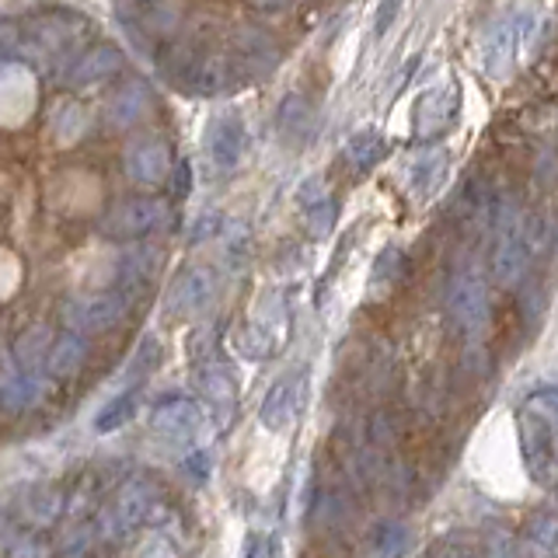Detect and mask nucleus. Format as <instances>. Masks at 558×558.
I'll list each match as a JSON object with an SVG mask.
<instances>
[{"label":"nucleus","mask_w":558,"mask_h":558,"mask_svg":"<svg viewBox=\"0 0 558 558\" xmlns=\"http://www.w3.org/2000/svg\"><path fill=\"white\" fill-rule=\"evenodd\" d=\"M517 429L531 478L558 496V388L534 391L523 401Z\"/></svg>","instance_id":"obj_1"},{"label":"nucleus","mask_w":558,"mask_h":558,"mask_svg":"<svg viewBox=\"0 0 558 558\" xmlns=\"http://www.w3.org/2000/svg\"><path fill=\"white\" fill-rule=\"evenodd\" d=\"M171 223V203L161 196H130L119 199L101 214L98 220V234L105 241H119V244H140L154 238L157 231H165Z\"/></svg>","instance_id":"obj_2"},{"label":"nucleus","mask_w":558,"mask_h":558,"mask_svg":"<svg viewBox=\"0 0 558 558\" xmlns=\"http://www.w3.org/2000/svg\"><path fill=\"white\" fill-rule=\"evenodd\" d=\"M447 314L453 322V331L464 339V345L482 349L493 311H488V287H485L478 266H461L453 272L450 290H447Z\"/></svg>","instance_id":"obj_3"},{"label":"nucleus","mask_w":558,"mask_h":558,"mask_svg":"<svg viewBox=\"0 0 558 558\" xmlns=\"http://www.w3.org/2000/svg\"><path fill=\"white\" fill-rule=\"evenodd\" d=\"M133 304H136L133 296H126L119 287H112V290H101V293L70 296L60 311V318L66 328L81 331V336H98V331H109V328L126 322Z\"/></svg>","instance_id":"obj_4"},{"label":"nucleus","mask_w":558,"mask_h":558,"mask_svg":"<svg viewBox=\"0 0 558 558\" xmlns=\"http://www.w3.org/2000/svg\"><path fill=\"white\" fill-rule=\"evenodd\" d=\"M534 28H537L534 14H527V11L506 14L485 39V70L488 74L510 77L513 70L523 63V57H527V49L534 43Z\"/></svg>","instance_id":"obj_5"},{"label":"nucleus","mask_w":558,"mask_h":558,"mask_svg":"<svg viewBox=\"0 0 558 558\" xmlns=\"http://www.w3.org/2000/svg\"><path fill=\"white\" fill-rule=\"evenodd\" d=\"M238 70L241 66L231 57H223V52L189 49L171 63V77L182 81V87L192 95H220V92H227V87L234 84Z\"/></svg>","instance_id":"obj_6"},{"label":"nucleus","mask_w":558,"mask_h":558,"mask_svg":"<svg viewBox=\"0 0 558 558\" xmlns=\"http://www.w3.org/2000/svg\"><path fill=\"white\" fill-rule=\"evenodd\" d=\"M217 290L220 279L209 266H189L171 279L168 296H165V311L179 322H196L217 304Z\"/></svg>","instance_id":"obj_7"},{"label":"nucleus","mask_w":558,"mask_h":558,"mask_svg":"<svg viewBox=\"0 0 558 558\" xmlns=\"http://www.w3.org/2000/svg\"><path fill=\"white\" fill-rule=\"evenodd\" d=\"M92 32V22L87 14H74V11H46V14H32L22 25V39L25 46H32L35 52H63L70 46H77L84 35Z\"/></svg>","instance_id":"obj_8"},{"label":"nucleus","mask_w":558,"mask_h":558,"mask_svg":"<svg viewBox=\"0 0 558 558\" xmlns=\"http://www.w3.org/2000/svg\"><path fill=\"white\" fill-rule=\"evenodd\" d=\"M171 168H174V157L161 136H140L136 144H130L126 154H122V171H126V179L140 189L168 185Z\"/></svg>","instance_id":"obj_9"},{"label":"nucleus","mask_w":558,"mask_h":558,"mask_svg":"<svg viewBox=\"0 0 558 558\" xmlns=\"http://www.w3.org/2000/svg\"><path fill=\"white\" fill-rule=\"evenodd\" d=\"M122 66H126V52L112 43H98L92 49H84L81 57L70 60L63 66L60 81H63V87H70V92H87V87L112 81Z\"/></svg>","instance_id":"obj_10"},{"label":"nucleus","mask_w":558,"mask_h":558,"mask_svg":"<svg viewBox=\"0 0 558 558\" xmlns=\"http://www.w3.org/2000/svg\"><path fill=\"white\" fill-rule=\"evenodd\" d=\"M304 395H307V374L304 371H287L269 388V395L262 398V409H258L262 426L272 429V433L293 426L296 415H301V409H304Z\"/></svg>","instance_id":"obj_11"},{"label":"nucleus","mask_w":558,"mask_h":558,"mask_svg":"<svg viewBox=\"0 0 558 558\" xmlns=\"http://www.w3.org/2000/svg\"><path fill=\"white\" fill-rule=\"evenodd\" d=\"M150 429L171 444L196 440V433L203 429V405H196L192 398H168L154 409Z\"/></svg>","instance_id":"obj_12"},{"label":"nucleus","mask_w":558,"mask_h":558,"mask_svg":"<svg viewBox=\"0 0 558 558\" xmlns=\"http://www.w3.org/2000/svg\"><path fill=\"white\" fill-rule=\"evenodd\" d=\"M458 119V87L453 84H436L418 98L412 126H415V140H433L447 133L450 122Z\"/></svg>","instance_id":"obj_13"},{"label":"nucleus","mask_w":558,"mask_h":558,"mask_svg":"<svg viewBox=\"0 0 558 558\" xmlns=\"http://www.w3.org/2000/svg\"><path fill=\"white\" fill-rule=\"evenodd\" d=\"M248 147V133L238 116H217L206 130V157L217 171H234Z\"/></svg>","instance_id":"obj_14"},{"label":"nucleus","mask_w":558,"mask_h":558,"mask_svg":"<svg viewBox=\"0 0 558 558\" xmlns=\"http://www.w3.org/2000/svg\"><path fill=\"white\" fill-rule=\"evenodd\" d=\"M150 105H154V95H150L147 81L130 77L112 92L109 105H105V119H109V126H116V130H133L136 122L150 112Z\"/></svg>","instance_id":"obj_15"},{"label":"nucleus","mask_w":558,"mask_h":558,"mask_svg":"<svg viewBox=\"0 0 558 558\" xmlns=\"http://www.w3.org/2000/svg\"><path fill=\"white\" fill-rule=\"evenodd\" d=\"M157 272H161V252L140 241V248H133V252H126L119 258L116 287L136 301L140 293H147V287L157 279Z\"/></svg>","instance_id":"obj_16"},{"label":"nucleus","mask_w":558,"mask_h":558,"mask_svg":"<svg viewBox=\"0 0 558 558\" xmlns=\"http://www.w3.org/2000/svg\"><path fill=\"white\" fill-rule=\"evenodd\" d=\"M84 363H87V336H81V331H74V328L60 331L49 345L46 374L52 380H70L84 371Z\"/></svg>","instance_id":"obj_17"},{"label":"nucleus","mask_w":558,"mask_h":558,"mask_svg":"<svg viewBox=\"0 0 558 558\" xmlns=\"http://www.w3.org/2000/svg\"><path fill=\"white\" fill-rule=\"evenodd\" d=\"M199 388L203 398L214 405L217 415H234L238 409V380L231 374V366H223L220 360H209L199 366Z\"/></svg>","instance_id":"obj_18"},{"label":"nucleus","mask_w":558,"mask_h":558,"mask_svg":"<svg viewBox=\"0 0 558 558\" xmlns=\"http://www.w3.org/2000/svg\"><path fill=\"white\" fill-rule=\"evenodd\" d=\"M276 130L287 144H304V140L314 133V105L311 98L290 92L276 109Z\"/></svg>","instance_id":"obj_19"},{"label":"nucleus","mask_w":558,"mask_h":558,"mask_svg":"<svg viewBox=\"0 0 558 558\" xmlns=\"http://www.w3.org/2000/svg\"><path fill=\"white\" fill-rule=\"evenodd\" d=\"M301 206H304V223H307V231L314 238H325L331 231V223H336V203H331L325 196V189H322V179H311L304 182L301 189Z\"/></svg>","instance_id":"obj_20"},{"label":"nucleus","mask_w":558,"mask_h":558,"mask_svg":"<svg viewBox=\"0 0 558 558\" xmlns=\"http://www.w3.org/2000/svg\"><path fill=\"white\" fill-rule=\"evenodd\" d=\"M43 395V377L32 374V371H22L14 360L8 363V377H4V409L14 415V412H25L32 409L35 401Z\"/></svg>","instance_id":"obj_21"},{"label":"nucleus","mask_w":558,"mask_h":558,"mask_svg":"<svg viewBox=\"0 0 558 558\" xmlns=\"http://www.w3.org/2000/svg\"><path fill=\"white\" fill-rule=\"evenodd\" d=\"M57 336H49V328H28L17 336L14 349H11V360L22 366V371H32L39 374V366H46V356H49V345Z\"/></svg>","instance_id":"obj_22"},{"label":"nucleus","mask_w":558,"mask_h":558,"mask_svg":"<svg viewBox=\"0 0 558 558\" xmlns=\"http://www.w3.org/2000/svg\"><path fill=\"white\" fill-rule=\"evenodd\" d=\"M384 154H388V140H384L374 126L360 130L345 144V161L353 171H371L377 161H384Z\"/></svg>","instance_id":"obj_23"},{"label":"nucleus","mask_w":558,"mask_h":558,"mask_svg":"<svg viewBox=\"0 0 558 558\" xmlns=\"http://www.w3.org/2000/svg\"><path fill=\"white\" fill-rule=\"evenodd\" d=\"M409 269V255L401 252V248H384L374 262V272H371V290L374 296H384V293H391L398 283H401V276H405Z\"/></svg>","instance_id":"obj_24"},{"label":"nucleus","mask_w":558,"mask_h":558,"mask_svg":"<svg viewBox=\"0 0 558 558\" xmlns=\"http://www.w3.org/2000/svg\"><path fill=\"white\" fill-rule=\"evenodd\" d=\"M447 168H450V154H444V150H433L426 157H418V165L412 168V192L415 196L418 199L433 196V192L444 185Z\"/></svg>","instance_id":"obj_25"},{"label":"nucleus","mask_w":558,"mask_h":558,"mask_svg":"<svg viewBox=\"0 0 558 558\" xmlns=\"http://www.w3.org/2000/svg\"><path fill=\"white\" fill-rule=\"evenodd\" d=\"M238 52H241V70H266L276 60V49L269 35H262L258 28H241L238 32Z\"/></svg>","instance_id":"obj_26"},{"label":"nucleus","mask_w":558,"mask_h":558,"mask_svg":"<svg viewBox=\"0 0 558 558\" xmlns=\"http://www.w3.org/2000/svg\"><path fill=\"white\" fill-rule=\"evenodd\" d=\"M136 405H140V388L133 384L130 391H122V395H116L109 405H105L98 415H95V429L98 433H116V429H122L130 423V418L136 415Z\"/></svg>","instance_id":"obj_27"},{"label":"nucleus","mask_w":558,"mask_h":558,"mask_svg":"<svg viewBox=\"0 0 558 558\" xmlns=\"http://www.w3.org/2000/svg\"><path fill=\"white\" fill-rule=\"evenodd\" d=\"M527 548L537 558H558V513H534L527 520Z\"/></svg>","instance_id":"obj_28"},{"label":"nucleus","mask_w":558,"mask_h":558,"mask_svg":"<svg viewBox=\"0 0 558 558\" xmlns=\"http://www.w3.org/2000/svg\"><path fill=\"white\" fill-rule=\"evenodd\" d=\"M409 548H412V531L405 527V523H398V520L384 523V527L377 531V537H374V555L377 558H405Z\"/></svg>","instance_id":"obj_29"},{"label":"nucleus","mask_w":558,"mask_h":558,"mask_svg":"<svg viewBox=\"0 0 558 558\" xmlns=\"http://www.w3.org/2000/svg\"><path fill=\"white\" fill-rule=\"evenodd\" d=\"M157 363H161V342L147 336L144 342L136 345V353H133V360H130V366H126V377H130L133 384H144L147 374L157 371Z\"/></svg>","instance_id":"obj_30"},{"label":"nucleus","mask_w":558,"mask_h":558,"mask_svg":"<svg viewBox=\"0 0 558 558\" xmlns=\"http://www.w3.org/2000/svg\"><path fill=\"white\" fill-rule=\"evenodd\" d=\"M485 558H527V555H523V545L510 531H488Z\"/></svg>","instance_id":"obj_31"},{"label":"nucleus","mask_w":558,"mask_h":558,"mask_svg":"<svg viewBox=\"0 0 558 558\" xmlns=\"http://www.w3.org/2000/svg\"><path fill=\"white\" fill-rule=\"evenodd\" d=\"M429 558H478V551H475V545H471L468 537H447V541H440L433 551H429Z\"/></svg>","instance_id":"obj_32"},{"label":"nucleus","mask_w":558,"mask_h":558,"mask_svg":"<svg viewBox=\"0 0 558 558\" xmlns=\"http://www.w3.org/2000/svg\"><path fill=\"white\" fill-rule=\"evenodd\" d=\"M182 468H185V475H189L192 485H206L209 482V471H214V461H209L206 450H192Z\"/></svg>","instance_id":"obj_33"},{"label":"nucleus","mask_w":558,"mask_h":558,"mask_svg":"<svg viewBox=\"0 0 558 558\" xmlns=\"http://www.w3.org/2000/svg\"><path fill=\"white\" fill-rule=\"evenodd\" d=\"M8 558H46V545L35 534L25 531L22 537L8 545Z\"/></svg>","instance_id":"obj_34"},{"label":"nucleus","mask_w":558,"mask_h":558,"mask_svg":"<svg viewBox=\"0 0 558 558\" xmlns=\"http://www.w3.org/2000/svg\"><path fill=\"white\" fill-rule=\"evenodd\" d=\"M279 555V541L266 534H252L244 541V558H276Z\"/></svg>","instance_id":"obj_35"},{"label":"nucleus","mask_w":558,"mask_h":558,"mask_svg":"<svg viewBox=\"0 0 558 558\" xmlns=\"http://www.w3.org/2000/svg\"><path fill=\"white\" fill-rule=\"evenodd\" d=\"M136 558H174V548L168 545V534L157 531L154 537H147L144 545L136 548Z\"/></svg>","instance_id":"obj_36"},{"label":"nucleus","mask_w":558,"mask_h":558,"mask_svg":"<svg viewBox=\"0 0 558 558\" xmlns=\"http://www.w3.org/2000/svg\"><path fill=\"white\" fill-rule=\"evenodd\" d=\"M395 11H398V0H384L377 14V32H388V25L395 22Z\"/></svg>","instance_id":"obj_37"},{"label":"nucleus","mask_w":558,"mask_h":558,"mask_svg":"<svg viewBox=\"0 0 558 558\" xmlns=\"http://www.w3.org/2000/svg\"><path fill=\"white\" fill-rule=\"evenodd\" d=\"M248 4L262 14H276V11H287L293 0H248Z\"/></svg>","instance_id":"obj_38"},{"label":"nucleus","mask_w":558,"mask_h":558,"mask_svg":"<svg viewBox=\"0 0 558 558\" xmlns=\"http://www.w3.org/2000/svg\"><path fill=\"white\" fill-rule=\"evenodd\" d=\"M136 4H147V0H136Z\"/></svg>","instance_id":"obj_39"}]
</instances>
